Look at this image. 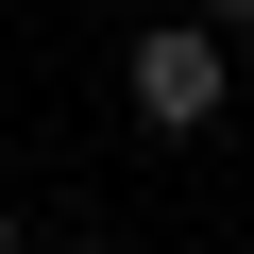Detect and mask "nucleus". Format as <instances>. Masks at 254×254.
<instances>
[{"mask_svg": "<svg viewBox=\"0 0 254 254\" xmlns=\"http://www.w3.org/2000/svg\"><path fill=\"white\" fill-rule=\"evenodd\" d=\"M119 102H136V136H203V119L237 102V34H220V17L136 34V51H119Z\"/></svg>", "mask_w": 254, "mask_h": 254, "instance_id": "nucleus-1", "label": "nucleus"}, {"mask_svg": "<svg viewBox=\"0 0 254 254\" xmlns=\"http://www.w3.org/2000/svg\"><path fill=\"white\" fill-rule=\"evenodd\" d=\"M203 17H220V34H254V0H203Z\"/></svg>", "mask_w": 254, "mask_h": 254, "instance_id": "nucleus-2", "label": "nucleus"}, {"mask_svg": "<svg viewBox=\"0 0 254 254\" xmlns=\"http://www.w3.org/2000/svg\"><path fill=\"white\" fill-rule=\"evenodd\" d=\"M0 254H34V237H17V220H0Z\"/></svg>", "mask_w": 254, "mask_h": 254, "instance_id": "nucleus-3", "label": "nucleus"}, {"mask_svg": "<svg viewBox=\"0 0 254 254\" xmlns=\"http://www.w3.org/2000/svg\"><path fill=\"white\" fill-rule=\"evenodd\" d=\"M237 85H254V34H237Z\"/></svg>", "mask_w": 254, "mask_h": 254, "instance_id": "nucleus-4", "label": "nucleus"}, {"mask_svg": "<svg viewBox=\"0 0 254 254\" xmlns=\"http://www.w3.org/2000/svg\"><path fill=\"white\" fill-rule=\"evenodd\" d=\"M51 254H102V237H51Z\"/></svg>", "mask_w": 254, "mask_h": 254, "instance_id": "nucleus-5", "label": "nucleus"}]
</instances>
